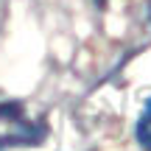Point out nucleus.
Instances as JSON below:
<instances>
[{"mask_svg":"<svg viewBox=\"0 0 151 151\" xmlns=\"http://www.w3.org/2000/svg\"><path fill=\"white\" fill-rule=\"evenodd\" d=\"M134 134H137V143H140L146 151H151V98L146 101V106H143V112H140Z\"/></svg>","mask_w":151,"mask_h":151,"instance_id":"obj_1","label":"nucleus"},{"mask_svg":"<svg viewBox=\"0 0 151 151\" xmlns=\"http://www.w3.org/2000/svg\"><path fill=\"white\" fill-rule=\"evenodd\" d=\"M0 118L3 120H20L22 118L20 104H3V106H0Z\"/></svg>","mask_w":151,"mask_h":151,"instance_id":"obj_2","label":"nucleus"}]
</instances>
